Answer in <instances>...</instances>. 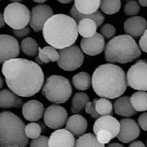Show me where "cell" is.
<instances>
[{"label": "cell", "mask_w": 147, "mask_h": 147, "mask_svg": "<svg viewBox=\"0 0 147 147\" xmlns=\"http://www.w3.org/2000/svg\"><path fill=\"white\" fill-rule=\"evenodd\" d=\"M120 129L116 137L121 142L129 144L140 136V128L136 121L131 119H121L119 122Z\"/></svg>", "instance_id": "obj_13"}, {"label": "cell", "mask_w": 147, "mask_h": 147, "mask_svg": "<svg viewBox=\"0 0 147 147\" xmlns=\"http://www.w3.org/2000/svg\"><path fill=\"white\" fill-rule=\"evenodd\" d=\"M42 30L45 41L57 49L72 46L78 38L77 22L65 14L52 16Z\"/></svg>", "instance_id": "obj_3"}, {"label": "cell", "mask_w": 147, "mask_h": 147, "mask_svg": "<svg viewBox=\"0 0 147 147\" xmlns=\"http://www.w3.org/2000/svg\"><path fill=\"white\" fill-rule=\"evenodd\" d=\"M139 4L143 7H146L147 6V1L146 0H138Z\"/></svg>", "instance_id": "obj_45"}, {"label": "cell", "mask_w": 147, "mask_h": 147, "mask_svg": "<svg viewBox=\"0 0 147 147\" xmlns=\"http://www.w3.org/2000/svg\"><path fill=\"white\" fill-rule=\"evenodd\" d=\"M146 32L147 30H146L145 32L143 33V35H141V38L140 39V41H139V45H140V47L141 49L140 50H143L144 52H147V48H146Z\"/></svg>", "instance_id": "obj_41"}, {"label": "cell", "mask_w": 147, "mask_h": 147, "mask_svg": "<svg viewBox=\"0 0 147 147\" xmlns=\"http://www.w3.org/2000/svg\"></svg>", "instance_id": "obj_51"}, {"label": "cell", "mask_w": 147, "mask_h": 147, "mask_svg": "<svg viewBox=\"0 0 147 147\" xmlns=\"http://www.w3.org/2000/svg\"><path fill=\"white\" fill-rule=\"evenodd\" d=\"M121 6V0H101L99 7L105 14L113 15L120 10Z\"/></svg>", "instance_id": "obj_31"}, {"label": "cell", "mask_w": 147, "mask_h": 147, "mask_svg": "<svg viewBox=\"0 0 147 147\" xmlns=\"http://www.w3.org/2000/svg\"><path fill=\"white\" fill-rule=\"evenodd\" d=\"M49 138L44 136H40L35 139H32L30 143V147H49Z\"/></svg>", "instance_id": "obj_37"}, {"label": "cell", "mask_w": 147, "mask_h": 147, "mask_svg": "<svg viewBox=\"0 0 147 147\" xmlns=\"http://www.w3.org/2000/svg\"><path fill=\"white\" fill-rule=\"evenodd\" d=\"M42 94L49 102L63 104L70 99L72 88L67 78L59 75H52L43 85Z\"/></svg>", "instance_id": "obj_6"}, {"label": "cell", "mask_w": 147, "mask_h": 147, "mask_svg": "<svg viewBox=\"0 0 147 147\" xmlns=\"http://www.w3.org/2000/svg\"><path fill=\"white\" fill-rule=\"evenodd\" d=\"M100 32L103 38H105L106 39L112 38L115 34V28L110 24H105L101 27Z\"/></svg>", "instance_id": "obj_35"}, {"label": "cell", "mask_w": 147, "mask_h": 147, "mask_svg": "<svg viewBox=\"0 0 147 147\" xmlns=\"http://www.w3.org/2000/svg\"><path fill=\"white\" fill-rule=\"evenodd\" d=\"M91 85L99 96L115 99L123 95L127 90L126 74L119 65L103 64L94 71L91 77Z\"/></svg>", "instance_id": "obj_2"}, {"label": "cell", "mask_w": 147, "mask_h": 147, "mask_svg": "<svg viewBox=\"0 0 147 147\" xmlns=\"http://www.w3.org/2000/svg\"><path fill=\"white\" fill-rule=\"evenodd\" d=\"M94 101L95 102L96 110L100 116L111 115L113 113V105L108 99L105 98H100L95 99Z\"/></svg>", "instance_id": "obj_32"}, {"label": "cell", "mask_w": 147, "mask_h": 147, "mask_svg": "<svg viewBox=\"0 0 147 147\" xmlns=\"http://www.w3.org/2000/svg\"><path fill=\"white\" fill-rule=\"evenodd\" d=\"M127 85L135 90L146 91L147 63L145 60H139L129 68L126 75Z\"/></svg>", "instance_id": "obj_9"}, {"label": "cell", "mask_w": 147, "mask_h": 147, "mask_svg": "<svg viewBox=\"0 0 147 147\" xmlns=\"http://www.w3.org/2000/svg\"><path fill=\"white\" fill-rule=\"evenodd\" d=\"M101 0H74V6L80 13L92 14L96 12L100 6Z\"/></svg>", "instance_id": "obj_24"}, {"label": "cell", "mask_w": 147, "mask_h": 147, "mask_svg": "<svg viewBox=\"0 0 147 147\" xmlns=\"http://www.w3.org/2000/svg\"><path fill=\"white\" fill-rule=\"evenodd\" d=\"M147 113H144L141 114L138 118V124L139 126L141 127L143 130L146 131L147 129Z\"/></svg>", "instance_id": "obj_40"}, {"label": "cell", "mask_w": 147, "mask_h": 147, "mask_svg": "<svg viewBox=\"0 0 147 147\" xmlns=\"http://www.w3.org/2000/svg\"><path fill=\"white\" fill-rule=\"evenodd\" d=\"M34 2H37V3H44V2H46L47 1H48V0H33Z\"/></svg>", "instance_id": "obj_47"}, {"label": "cell", "mask_w": 147, "mask_h": 147, "mask_svg": "<svg viewBox=\"0 0 147 147\" xmlns=\"http://www.w3.org/2000/svg\"><path fill=\"white\" fill-rule=\"evenodd\" d=\"M3 84H4V81H3V79L2 77L0 76V89L2 88L3 87Z\"/></svg>", "instance_id": "obj_48"}, {"label": "cell", "mask_w": 147, "mask_h": 147, "mask_svg": "<svg viewBox=\"0 0 147 147\" xmlns=\"http://www.w3.org/2000/svg\"><path fill=\"white\" fill-rule=\"evenodd\" d=\"M113 107L115 114L124 117H130L137 114V111L133 108L129 101V97L127 96L120 97L115 101Z\"/></svg>", "instance_id": "obj_20"}, {"label": "cell", "mask_w": 147, "mask_h": 147, "mask_svg": "<svg viewBox=\"0 0 147 147\" xmlns=\"http://www.w3.org/2000/svg\"><path fill=\"white\" fill-rule=\"evenodd\" d=\"M80 46L81 50L86 55L95 56L102 53L105 49V38L100 33L96 32L90 38H82Z\"/></svg>", "instance_id": "obj_14"}, {"label": "cell", "mask_w": 147, "mask_h": 147, "mask_svg": "<svg viewBox=\"0 0 147 147\" xmlns=\"http://www.w3.org/2000/svg\"><path fill=\"white\" fill-rule=\"evenodd\" d=\"M147 22L141 16H132L124 22V30L131 37L141 36L146 30Z\"/></svg>", "instance_id": "obj_18"}, {"label": "cell", "mask_w": 147, "mask_h": 147, "mask_svg": "<svg viewBox=\"0 0 147 147\" xmlns=\"http://www.w3.org/2000/svg\"><path fill=\"white\" fill-rule=\"evenodd\" d=\"M85 110L86 113L90 115V116L92 118H94V119H98L99 117H100V115L98 114V113L96 110L94 101H93V102H90V101L88 102L85 107Z\"/></svg>", "instance_id": "obj_38"}, {"label": "cell", "mask_w": 147, "mask_h": 147, "mask_svg": "<svg viewBox=\"0 0 147 147\" xmlns=\"http://www.w3.org/2000/svg\"><path fill=\"white\" fill-rule=\"evenodd\" d=\"M124 11L129 16L137 15L140 11V5L136 1H129L124 5Z\"/></svg>", "instance_id": "obj_34"}, {"label": "cell", "mask_w": 147, "mask_h": 147, "mask_svg": "<svg viewBox=\"0 0 147 147\" xmlns=\"http://www.w3.org/2000/svg\"><path fill=\"white\" fill-rule=\"evenodd\" d=\"M41 127L40 124H37L35 122H32L25 125L24 127V132L28 138L35 139L40 136L41 134Z\"/></svg>", "instance_id": "obj_33"}, {"label": "cell", "mask_w": 147, "mask_h": 147, "mask_svg": "<svg viewBox=\"0 0 147 147\" xmlns=\"http://www.w3.org/2000/svg\"><path fill=\"white\" fill-rule=\"evenodd\" d=\"M84 56L82 51L77 46L72 45L58 52L57 62L60 68L67 71H72L80 69L83 64Z\"/></svg>", "instance_id": "obj_8"}, {"label": "cell", "mask_w": 147, "mask_h": 147, "mask_svg": "<svg viewBox=\"0 0 147 147\" xmlns=\"http://www.w3.org/2000/svg\"><path fill=\"white\" fill-rule=\"evenodd\" d=\"M19 53V44L14 37L9 35H0V64L16 58Z\"/></svg>", "instance_id": "obj_11"}, {"label": "cell", "mask_w": 147, "mask_h": 147, "mask_svg": "<svg viewBox=\"0 0 147 147\" xmlns=\"http://www.w3.org/2000/svg\"><path fill=\"white\" fill-rule=\"evenodd\" d=\"M22 99L13 92L8 89L0 90V107L4 109L16 107L18 108L22 105Z\"/></svg>", "instance_id": "obj_21"}, {"label": "cell", "mask_w": 147, "mask_h": 147, "mask_svg": "<svg viewBox=\"0 0 147 147\" xmlns=\"http://www.w3.org/2000/svg\"><path fill=\"white\" fill-rule=\"evenodd\" d=\"M141 55V50L132 37L121 35L114 37L106 45L105 56L111 63H127L132 62Z\"/></svg>", "instance_id": "obj_5"}, {"label": "cell", "mask_w": 147, "mask_h": 147, "mask_svg": "<svg viewBox=\"0 0 147 147\" xmlns=\"http://www.w3.org/2000/svg\"><path fill=\"white\" fill-rule=\"evenodd\" d=\"M147 94L146 91H138L134 93L129 98L133 108L137 112H142L147 110Z\"/></svg>", "instance_id": "obj_27"}, {"label": "cell", "mask_w": 147, "mask_h": 147, "mask_svg": "<svg viewBox=\"0 0 147 147\" xmlns=\"http://www.w3.org/2000/svg\"><path fill=\"white\" fill-rule=\"evenodd\" d=\"M38 44L32 38H26L21 43V49L25 55L35 57L38 52Z\"/></svg>", "instance_id": "obj_30"}, {"label": "cell", "mask_w": 147, "mask_h": 147, "mask_svg": "<svg viewBox=\"0 0 147 147\" xmlns=\"http://www.w3.org/2000/svg\"><path fill=\"white\" fill-rule=\"evenodd\" d=\"M5 19H4V16L2 13H0V28H2V27L5 26Z\"/></svg>", "instance_id": "obj_43"}, {"label": "cell", "mask_w": 147, "mask_h": 147, "mask_svg": "<svg viewBox=\"0 0 147 147\" xmlns=\"http://www.w3.org/2000/svg\"><path fill=\"white\" fill-rule=\"evenodd\" d=\"M65 129L74 136H81L87 130V120L82 115L74 114L68 119L65 122Z\"/></svg>", "instance_id": "obj_19"}, {"label": "cell", "mask_w": 147, "mask_h": 147, "mask_svg": "<svg viewBox=\"0 0 147 147\" xmlns=\"http://www.w3.org/2000/svg\"><path fill=\"white\" fill-rule=\"evenodd\" d=\"M5 22L13 30H19L28 25L30 13L25 5L18 2L9 4L4 10Z\"/></svg>", "instance_id": "obj_7"}, {"label": "cell", "mask_w": 147, "mask_h": 147, "mask_svg": "<svg viewBox=\"0 0 147 147\" xmlns=\"http://www.w3.org/2000/svg\"><path fill=\"white\" fill-rule=\"evenodd\" d=\"M97 26L94 21L84 18L77 24V32L83 38H90L96 32Z\"/></svg>", "instance_id": "obj_25"}, {"label": "cell", "mask_w": 147, "mask_h": 147, "mask_svg": "<svg viewBox=\"0 0 147 147\" xmlns=\"http://www.w3.org/2000/svg\"><path fill=\"white\" fill-rule=\"evenodd\" d=\"M53 15V10L49 6L42 4L38 5L31 10L29 24L35 32H38L42 30L45 22Z\"/></svg>", "instance_id": "obj_12"}, {"label": "cell", "mask_w": 147, "mask_h": 147, "mask_svg": "<svg viewBox=\"0 0 147 147\" xmlns=\"http://www.w3.org/2000/svg\"><path fill=\"white\" fill-rule=\"evenodd\" d=\"M44 105L38 100H30L22 106V114L26 120L30 121H36L44 115Z\"/></svg>", "instance_id": "obj_17"}, {"label": "cell", "mask_w": 147, "mask_h": 147, "mask_svg": "<svg viewBox=\"0 0 147 147\" xmlns=\"http://www.w3.org/2000/svg\"><path fill=\"white\" fill-rule=\"evenodd\" d=\"M107 147H124V146L118 143H113V144H109Z\"/></svg>", "instance_id": "obj_44"}, {"label": "cell", "mask_w": 147, "mask_h": 147, "mask_svg": "<svg viewBox=\"0 0 147 147\" xmlns=\"http://www.w3.org/2000/svg\"><path fill=\"white\" fill-rule=\"evenodd\" d=\"M74 147H105L97 140L95 134L87 133L77 138Z\"/></svg>", "instance_id": "obj_28"}, {"label": "cell", "mask_w": 147, "mask_h": 147, "mask_svg": "<svg viewBox=\"0 0 147 147\" xmlns=\"http://www.w3.org/2000/svg\"><path fill=\"white\" fill-rule=\"evenodd\" d=\"M72 82L77 90H86L90 88L91 85V77L88 72H80L74 76Z\"/></svg>", "instance_id": "obj_26"}, {"label": "cell", "mask_w": 147, "mask_h": 147, "mask_svg": "<svg viewBox=\"0 0 147 147\" xmlns=\"http://www.w3.org/2000/svg\"><path fill=\"white\" fill-rule=\"evenodd\" d=\"M10 2H22V1H23V0H10Z\"/></svg>", "instance_id": "obj_49"}, {"label": "cell", "mask_w": 147, "mask_h": 147, "mask_svg": "<svg viewBox=\"0 0 147 147\" xmlns=\"http://www.w3.org/2000/svg\"><path fill=\"white\" fill-rule=\"evenodd\" d=\"M128 147H145V145L140 140H136V141H134L132 144H129Z\"/></svg>", "instance_id": "obj_42"}, {"label": "cell", "mask_w": 147, "mask_h": 147, "mask_svg": "<svg viewBox=\"0 0 147 147\" xmlns=\"http://www.w3.org/2000/svg\"><path fill=\"white\" fill-rule=\"evenodd\" d=\"M74 136L65 129H58L49 138V147H74Z\"/></svg>", "instance_id": "obj_15"}, {"label": "cell", "mask_w": 147, "mask_h": 147, "mask_svg": "<svg viewBox=\"0 0 147 147\" xmlns=\"http://www.w3.org/2000/svg\"><path fill=\"white\" fill-rule=\"evenodd\" d=\"M25 124L10 111L0 113V147H27Z\"/></svg>", "instance_id": "obj_4"}, {"label": "cell", "mask_w": 147, "mask_h": 147, "mask_svg": "<svg viewBox=\"0 0 147 147\" xmlns=\"http://www.w3.org/2000/svg\"><path fill=\"white\" fill-rule=\"evenodd\" d=\"M70 15L71 17L77 23H78L80 21L82 20V19H84V18H90V19H92V20L94 21V22H96L97 27H99V26L103 23L104 20H105V16H103V14H102L101 12L98 11V10L92 14H83L80 13V12L76 9L74 5H73L71 9Z\"/></svg>", "instance_id": "obj_23"}, {"label": "cell", "mask_w": 147, "mask_h": 147, "mask_svg": "<svg viewBox=\"0 0 147 147\" xmlns=\"http://www.w3.org/2000/svg\"><path fill=\"white\" fill-rule=\"evenodd\" d=\"M0 1H2V0H0Z\"/></svg>", "instance_id": "obj_50"}, {"label": "cell", "mask_w": 147, "mask_h": 147, "mask_svg": "<svg viewBox=\"0 0 147 147\" xmlns=\"http://www.w3.org/2000/svg\"><path fill=\"white\" fill-rule=\"evenodd\" d=\"M59 2L62 4H69L73 1V0H57Z\"/></svg>", "instance_id": "obj_46"}, {"label": "cell", "mask_w": 147, "mask_h": 147, "mask_svg": "<svg viewBox=\"0 0 147 147\" xmlns=\"http://www.w3.org/2000/svg\"><path fill=\"white\" fill-rule=\"evenodd\" d=\"M31 32V30L29 27H25L22 29H19V30H13V33L16 37H18V38H24L26 35H29Z\"/></svg>", "instance_id": "obj_39"}, {"label": "cell", "mask_w": 147, "mask_h": 147, "mask_svg": "<svg viewBox=\"0 0 147 147\" xmlns=\"http://www.w3.org/2000/svg\"><path fill=\"white\" fill-rule=\"evenodd\" d=\"M58 59V52L56 49L51 46H47L43 49L38 48V56L35 57V63L38 65L56 62Z\"/></svg>", "instance_id": "obj_22"}, {"label": "cell", "mask_w": 147, "mask_h": 147, "mask_svg": "<svg viewBox=\"0 0 147 147\" xmlns=\"http://www.w3.org/2000/svg\"><path fill=\"white\" fill-rule=\"evenodd\" d=\"M68 119V112L63 107L52 105L44 111V121L46 125L51 129H57L65 125Z\"/></svg>", "instance_id": "obj_10"}, {"label": "cell", "mask_w": 147, "mask_h": 147, "mask_svg": "<svg viewBox=\"0 0 147 147\" xmlns=\"http://www.w3.org/2000/svg\"><path fill=\"white\" fill-rule=\"evenodd\" d=\"M88 96L83 92H79L74 96L71 99V113L78 114L85 108L86 104L89 102Z\"/></svg>", "instance_id": "obj_29"}, {"label": "cell", "mask_w": 147, "mask_h": 147, "mask_svg": "<svg viewBox=\"0 0 147 147\" xmlns=\"http://www.w3.org/2000/svg\"><path fill=\"white\" fill-rule=\"evenodd\" d=\"M120 129V124L117 119L110 115H102L97 119L94 124L93 130L94 134L99 130L108 131L113 138L117 136Z\"/></svg>", "instance_id": "obj_16"}, {"label": "cell", "mask_w": 147, "mask_h": 147, "mask_svg": "<svg viewBox=\"0 0 147 147\" xmlns=\"http://www.w3.org/2000/svg\"><path fill=\"white\" fill-rule=\"evenodd\" d=\"M2 71L10 90L18 96H32L44 85V74L40 66L27 59L14 58L5 61Z\"/></svg>", "instance_id": "obj_1"}, {"label": "cell", "mask_w": 147, "mask_h": 147, "mask_svg": "<svg viewBox=\"0 0 147 147\" xmlns=\"http://www.w3.org/2000/svg\"><path fill=\"white\" fill-rule=\"evenodd\" d=\"M97 140L102 144H107L110 142V140L113 139L112 135L106 130H99L95 134Z\"/></svg>", "instance_id": "obj_36"}]
</instances>
